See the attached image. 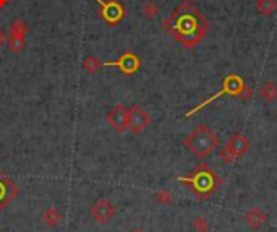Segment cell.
<instances>
[{
    "instance_id": "obj_1",
    "label": "cell",
    "mask_w": 277,
    "mask_h": 232,
    "mask_svg": "<svg viewBox=\"0 0 277 232\" xmlns=\"http://www.w3.org/2000/svg\"><path fill=\"white\" fill-rule=\"evenodd\" d=\"M208 28V20L190 0L180 3L178 8L164 21V29L185 47L198 46L204 39Z\"/></svg>"
},
{
    "instance_id": "obj_2",
    "label": "cell",
    "mask_w": 277,
    "mask_h": 232,
    "mask_svg": "<svg viewBox=\"0 0 277 232\" xmlns=\"http://www.w3.org/2000/svg\"><path fill=\"white\" fill-rule=\"evenodd\" d=\"M185 145L198 159H204L217 148L219 137L208 125H198L185 138Z\"/></svg>"
},
{
    "instance_id": "obj_3",
    "label": "cell",
    "mask_w": 277,
    "mask_h": 232,
    "mask_svg": "<svg viewBox=\"0 0 277 232\" xmlns=\"http://www.w3.org/2000/svg\"><path fill=\"white\" fill-rule=\"evenodd\" d=\"M183 184L190 185L191 190L196 193V195L201 197H209L212 192H214L219 187V177L216 176L214 171L209 169V166L201 164L196 167V171L191 174L190 177H180Z\"/></svg>"
},
{
    "instance_id": "obj_4",
    "label": "cell",
    "mask_w": 277,
    "mask_h": 232,
    "mask_svg": "<svg viewBox=\"0 0 277 232\" xmlns=\"http://www.w3.org/2000/svg\"><path fill=\"white\" fill-rule=\"evenodd\" d=\"M247 86L243 83V80H242V76H238V75H229V76H225L224 78V85H222V88H221V91L219 93H216V94H212L211 98H208L206 101H203L201 104L199 106H196L195 109H193V111H190L188 114H186V117H188V115H191V114H195V112H198L199 109H203V107H206V106H209L212 101H216V99H219L221 98V96H232V98H240L242 96V93H243V88Z\"/></svg>"
},
{
    "instance_id": "obj_5",
    "label": "cell",
    "mask_w": 277,
    "mask_h": 232,
    "mask_svg": "<svg viewBox=\"0 0 277 232\" xmlns=\"http://www.w3.org/2000/svg\"><path fill=\"white\" fill-rule=\"evenodd\" d=\"M248 150H250L248 138L245 137V135H242V133H237V135H234V137L229 140V143L221 150V159L224 161V163L232 164V163H235L238 158H242Z\"/></svg>"
},
{
    "instance_id": "obj_6",
    "label": "cell",
    "mask_w": 277,
    "mask_h": 232,
    "mask_svg": "<svg viewBox=\"0 0 277 232\" xmlns=\"http://www.w3.org/2000/svg\"><path fill=\"white\" fill-rule=\"evenodd\" d=\"M151 125V115L147 114L143 107L139 106H132L130 111H128V128L127 130H130L135 135H139L143 133L147 127Z\"/></svg>"
},
{
    "instance_id": "obj_7",
    "label": "cell",
    "mask_w": 277,
    "mask_h": 232,
    "mask_svg": "<svg viewBox=\"0 0 277 232\" xmlns=\"http://www.w3.org/2000/svg\"><path fill=\"white\" fill-rule=\"evenodd\" d=\"M107 122L114 130L117 132H125L128 128V109L124 104L114 106L107 114Z\"/></svg>"
},
{
    "instance_id": "obj_8",
    "label": "cell",
    "mask_w": 277,
    "mask_h": 232,
    "mask_svg": "<svg viewBox=\"0 0 277 232\" xmlns=\"http://www.w3.org/2000/svg\"><path fill=\"white\" fill-rule=\"evenodd\" d=\"M91 216L99 224H106L115 216V206L106 198H101L99 202H96L91 208Z\"/></svg>"
},
{
    "instance_id": "obj_9",
    "label": "cell",
    "mask_w": 277,
    "mask_h": 232,
    "mask_svg": "<svg viewBox=\"0 0 277 232\" xmlns=\"http://www.w3.org/2000/svg\"><path fill=\"white\" fill-rule=\"evenodd\" d=\"M102 16L106 18L109 23H119L120 18L124 16V8L119 2H107L102 5Z\"/></svg>"
},
{
    "instance_id": "obj_10",
    "label": "cell",
    "mask_w": 277,
    "mask_h": 232,
    "mask_svg": "<svg viewBox=\"0 0 277 232\" xmlns=\"http://www.w3.org/2000/svg\"><path fill=\"white\" fill-rule=\"evenodd\" d=\"M117 67L122 70V72L132 75L139 68V59L135 54L127 52V54H124L120 57V60L117 62Z\"/></svg>"
},
{
    "instance_id": "obj_11",
    "label": "cell",
    "mask_w": 277,
    "mask_h": 232,
    "mask_svg": "<svg viewBox=\"0 0 277 232\" xmlns=\"http://www.w3.org/2000/svg\"><path fill=\"white\" fill-rule=\"evenodd\" d=\"M245 219H247V224L251 229H260L261 226L268 221V216L261 208H251Z\"/></svg>"
},
{
    "instance_id": "obj_12",
    "label": "cell",
    "mask_w": 277,
    "mask_h": 232,
    "mask_svg": "<svg viewBox=\"0 0 277 232\" xmlns=\"http://www.w3.org/2000/svg\"><path fill=\"white\" fill-rule=\"evenodd\" d=\"M42 221L46 226H49V228H57L60 223H62V213L59 208H54V206H50V208H46L42 213Z\"/></svg>"
},
{
    "instance_id": "obj_13",
    "label": "cell",
    "mask_w": 277,
    "mask_h": 232,
    "mask_svg": "<svg viewBox=\"0 0 277 232\" xmlns=\"http://www.w3.org/2000/svg\"><path fill=\"white\" fill-rule=\"evenodd\" d=\"M260 96H261V99L266 102H276L277 101V85L274 81L263 83L260 88Z\"/></svg>"
},
{
    "instance_id": "obj_14",
    "label": "cell",
    "mask_w": 277,
    "mask_h": 232,
    "mask_svg": "<svg viewBox=\"0 0 277 232\" xmlns=\"http://www.w3.org/2000/svg\"><path fill=\"white\" fill-rule=\"evenodd\" d=\"M28 23L23 21L21 18H16L10 23V34H15V36H20V37H26L28 34Z\"/></svg>"
},
{
    "instance_id": "obj_15",
    "label": "cell",
    "mask_w": 277,
    "mask_h": 232,
    "mask_svg": "<svg viewBox=\"0 0 277 232\" xmlns=\"http://www.w3.org/2000/svg\"><path fill=\"white\" fill-rule=\"evenodd\" d=\"M256 10L261 15L269 16L277 10V2L276 0H256Z\"/></svg>"
},
{
    "instance_id": "obj_16",
    "label": "cell",
    "mask_w": 277,
    "mask_h": 232,
    "mask_svg": "<svg viewBox=\"0 0 277 232\" xmlns=\"http://www.w3.org/2000/svg\"><path fill=\"white\" fill-rule=\"evenodd\" d=\"M7 44H8V49L11 50V52H21V50L26 47V37L10 34L7 39Z\"/></svg>"
},
{
    "instance_id": "obj_17",
    "label": "cell",
    "mask_w": 277,
    "mask_h": 232,
    "mask_svg": "<svg viewBox=\"0 0 277 232\" xmlns=\"http://www.w3.org/2000/svg\"><path fill=\"white\" fill-rule=\"evenodd\" d=\"M101 67H102V62L96 55H88L85 62H83V68H85L88 73H96Z\"/></svg>"
},
{
    "instance_id": "obj_18",
    "label": "cell",
    "mask_w": 277,
    "mask_h": 232,
    "mask_svg": "<svg viewBox=\"0 0 277 232\" xmlns=\"http://www.w3.org/2000/svg\"><path fill=\"white\" fill-rule=\"evenodd\" d=\"M141 13H143L144 18H147V20H152V18H156L159 15V7L156 2H152V0H149V2H146L143 5V8H141Z\"/></svg>"
},
{
    "instance_id": "obj_19",
    "label": "cell",
    "mask_w": 277,
    "mask_h": 232,
    "mask_svg": "<svg viewBox=\"0 0 277 232\" xmlns=\"http://www.w3.org/2000/svg\"><path fill=\"white\" fill-rule=\"evenodd\" d=\"M193 226H195V229L198 232H208L209 229V223L206 218H196L195 221H193Z\"/></svg>"
},
{
    "instance_id": "obj_20",
    "label": "cell",
    "mask_w": 277,
    "mask_h": 232,
    "mask_svg": "<svg viewBox=\"0 0 277 232\" xmlns=\"http://www.w3.org/2000/svg\"><path fill=\"white\" fill-rule=\"evenodd\" d=\"M154 198H156L159 203L167 205V203H170V202H172V193H170V192H167V190H162V192H157V193H156V197H154Z\"/></svg>"
},
{
    "instance_id": "obj_21",
    "label": "cell",
    "mask_w": 277,
    "mask_h": 232,
    "mask_svg": "<svg viewBox=\"0 0 277 232\" xmlns=\"http://www.w3.org/2000/svg\"><path fill=\"white\" fill-rule=\"evenodd\" d=\"M7 39H8L7 33H5L3 29H0V47H2V46H5V44H7Z\"/></svg>"
}]
</instances>
